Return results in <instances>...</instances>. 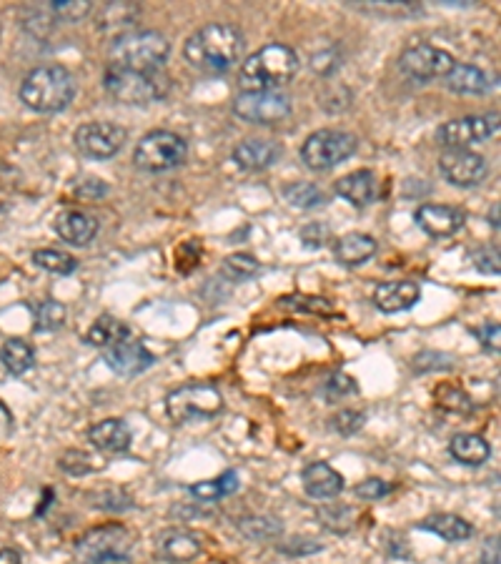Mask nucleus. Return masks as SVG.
Masks as SVG:
<instances>
[{"label":"nucleus","mask_w":501,"mask_h":564,"mask_svg":"<svg viewBox=\"0 0 501 564\" xmlns=\"http://www.w3.org/2000/svg\"><path fill=\"white\" fill-rule=\"evenodd\" d=\"M53 229L66 244L71 246H88L98 236V219L86 214V211L68 209L61 211L53 221Z\"/></svg>","instance_id":"obj_18"},{"label":"nucleus","mask_w":501,"mask_h":564,"mask_svg":"<svg viewBox=\"0 0 501 564\" xmlns=\"http://www.w3.org/2000/svg\"><path fill=\"white\" fill-rule=\"evenodd\" d=\"M451 457L464 467H481L491 457V447L479 434H456L449 444Z\"/></svg>","instance_id":"obj_26"},{"label":"nucleus","mask_w":501,"mask_h":564,"mask_svg":"<svg viewBox=\"0 0 501 564\" xmlns=\"http://www.w3.org/2000/svg\"><path fill=\"white\" fill-rule=\"evenodd\" d=\"M291 111H294V103L284 91H241L233 101V116L246 123H259V126L284 121L291 116Z\"/></svg>","instance_id":"obj_10"},{"label":"nucleus","mask_w":501,"mask_h":564,"mask_svg":"<svg viewBox=\"0 0 501 564\" xmlns=\"http://www.w3.org/2000/svg\"><path fill=\"white\" fill-rule=\"evenodd\" d=\"M284 196L291 206H296V209H316V206H321L326 201L324 191H321L316 183L309 181L291 183V186L284 188Z\"/></svg>","instance_id":"obj_32"},{"label":"nucleus","mask_w":501,"mask_h":564,"mask_svg":"<svg viewBox=\"0 0 501 564\" xmlns=\"http://www.w3.org/2000/svg\"><path fill=\"white\" fill-rule=\"evenodd\" d=\"M456 66V58L451 56L444 48L429 46V43H421V46L406 48L399 56V68L406 78L411 81H434V78H446L451 73V68Z\"/></svg>","instance_id":"obj_11"},{"label":"nucleus","mask_w":501,"mask_h":564,"mask_svg":"<svg viewBox=\"0 0 501 564\" xmlns=\"http://www.w3.org/2000/svg\"><path fill=\"white\" fill-rule=\"evenodd\" d=\"M334 429L339 434H344V437H351V434L361 432V427L366 424V414L361 412H354V409H344V412H339L334 417Z\"/></svg>","instance_id":"obj_40"},{"label":"nucleus","mask_w":501,"mask_h":564,"mask_svg":"<svg viewBox=\"0 0 501 564\" xmlns=\"http://www.w3.org/2000/svg\"><path fill=\"white\" fill-rule=\"evenodd\" d=\"M238 489V474L236 472H223L221 477L208 479V482H198L191 487V494L201 502H216V499L228 497Z\"/></svg>","instance_id":"obj_30"},{"label":"nucleus","mask_w":501,"mask_h":564,"mask_svg":"<svg viewBox=\"0 0 501 564\" xmlns=\"http://www.w3.org/2000/svg\"><path fill=\"white\" fill-rule=\"evenodd\" d=\"M489 221H491V226H494V229H499V204H494V211L489 214Z\"/></svg>","instance_id":"obj_50"},{"label":"nucleus","mask_w":501,"mask_h":564,"mask_svg":"<svg viewBox=\"0 0 501 564\" xmlns=\"http://www.w3.org/2000/svg\"><path fill=\"white\" fill-rule=\"evenodd\" d=\"M203 539L196 532H183V529H173L166 532L158 539V554H161L166 562H193V559L201 554Z\"/></svg>","instance_id":"obj_24"},{"label":"nucleus","mask_w":501,"mask_h":564,"mask_svg":"<svg viewBox=\"0 0 501 564\" xmlns=\"http://www.w3.org/2000/svg\"><path fill=\"white\" fill-rule=\"evenodd\" d=\"M88 439L103 454H123L131 449L133 434L123 419H103L88 429Z\"/></svg>","instance_id":"obj_21"},{"label":"nucleus","mask_w":501,"mask_h":564,"mask_svg":"<svg viewBox=\"0 0 501 564\" xmlns=\"http://www.w3.org/2000/svg\"><path fill=\"white\" fill-rule=\"evenodd\" d=\"M128 131L118 123L111 121H93L83 123L76 131V148L86 158H96V161H106L113 158L123 146H126Z\"/></svg>","instance_id":"obj_13"},{"label":"nucleus","mask_w":501,"mask_h":564,"mask_svg":"<svg viewBox=\"0 0 501 564\" xmlns=\"http://www.w3.org/2000/svg\"><path fill=\"white\" fill-rule=\"evenodd\" d=\"M103 83L111 98L126 106H148L163 101L171 93V78L163 71H128L111 66Z\"/></svg>","instance_id":"obj_5"},{"label":"nucleus","mask_w":501,"mask_h":564,"mask_svg":"<svg viewBox=\"0 0 501 564\" xmlns=\"http://www.w3.org/2000/svg\"><path fill=\"white\" fill-rule=\"evenodd\" d=\"M138 16L136 6H128V3H108L98 11V28L101 31H118V28L133 26Z\"/></svg>","instance_id":"obj_31"},{"label":"nucleus","mask_w":501,"mask_h":564,"mask_svg":"<svg viewBox=\"0 0 501 564\" xmlns=\"http://www.w3.org/2000/svg\"><path fill=\"white\" fill-rule=\"evenodd\" d=\"M421 299V289L416 281H384L376 286L374 304L384 314H399L409 311Z\"/></svg>","instance_id":"obj_19"},{"label":"nucleus","mask_w":501,"mask_h":564,"mask_svg":"<svg viewBox=\"0 0 501 564\" xmlns=\"http://www.w3.org/2000/svg\"><path fill=\"white\" fill-rule=\"evenodd\" d=\"M0 564H23V557L18 549H0Z\"/></svg>","instance_id":"obj_49"},{"label":"nucleus","mask_w":501,"mask_h":564,"mask_svg":"<svg viewBox=\"0 0 501 564\" xmlns=\"http://www.w3.org/2000/svg\"><path fill=\"white\" fill-rule=\"evenodd\" d=\"M474 336L489 351H499V324H481L474 329Z\"/></svg>","instance_id":"obj_45"},{"label":"nucleus","mask_w":501,"mask_h":564,"mask_svg":"<svg viewBox=\"0 0 501 564\" xmlns=\"http://www.w3.org/2000/svg\"><path fill=\"white\" fill-rule=\"evenodd\" d=\"M444 81L446 88L459 93V96H484V93H489L494 88L491 78L481 68L469 66V63H456Z\"/></svg>","instance_id":"obj_25"},{"label":"nucleus","mask_w":501,"mask_h":564,"mask_svg":"<svg viewBox=\"0 0 501 564\" xmlns=\"http://www.w3.org/2000/svg\"><path fill=\"white\" fill-rule=\"evenodd\" d=\"M223 409V397L213 384L193 382L173 389L166 397V412L171 422L193 424L213 419Z\"/></svg>","instance_id":"obj_6"},{"label":"nucleus","mask_w":501,"mask_h":564,"mask_svg":"<svg viewBox=\"0 0 501 564\" xmlns=\"http://www.w3.org/2000/svg\"><path fill=\"white\" fill-rule=\"evenodd\" d=\"M36 361V351L28 344L26 339H8L6 344L0 346V364L6 366V371H11L13 376H23Z\"/></svg>","instance_id":"obj_28"},{"label":"nucleus","mask_w":501,"mask_h":564,"mask_svg":"<svg viewBox=\"0 0 501 564\" xmlns=\"http://www.w3.org/2000/svg\"><path fill=\"white\" fill-rule=\"evenodd\" d=\"M301 482L309 497L336 499L344 492V477L326 462H314L301 472Z\"/></svg>","instance_id":"obj_22"},{"label":"nucleus","mask_w":501,"mask_h":564,"mask_svg":"<svg viewBox=\"0 0 501 564\" xmlns=\"http://www.w3.org/2000/svg\"><path fill=\"white\" fill-rule=\"evenodd\" d=\"M279 304L286 306V309L306 311V314H319V316L334 314V306H331L326 299H316V296H284Z\"/></svg>","instance_id":"obj_36"},{"label":"nucleus","mask_w":501,"mask_h":564,"mask_svg":"<svg viewBox=\"0 0 501 564\" xmlns=\"http://www.w3.org/2000/svg\"><path fill=\"white\" fill-rule=\"evenodd\" d=\"M481 564H499V539H486Z\"/></svg>","instance_id":"obj_48"},{"label":"nucleus","mask_w":501,"mask_h":564,"mask_svg":"<svg viewBox=\"0 0 501 564\" xmlns=\"http://www.w3.org/2000/svg\"><path fill=\"white\" fill-rule=\"evenodd\" d=\"M346 394H356V382L346 374H334L326 384V397L329 399H341Z\"/></svg>","instance_id":"obj_42"},{"label":"nucleus","mask_w":501,"mask_h":564,"mask_svg":"<svg viewBox=\"0 0 501 564\" xmlns=\"http://www.w3.org/2000/svg\"><path fill=\"white\" fill-rule=\"evenodd\" d=\"M61 469L66 474H73V477H83V474L93 472V469H101V464H98L91 454L73 449V452H66L61 457Z\"/></svg>","instance_id":"obj_39"},{"label":"nucleus","mask_w":501,"mask_h":564,"mask_svg":"<svg viewBox=\"0 0 501 564\" xmlns=\"http://www.w3.org/2000/svg\"><path fill=\"white\" fill-rule=\"evenodd\" d=\"M13 434V414L6 404L0 402V442H6Z\"/></svg>","instance_id":"obj_47"},{"label":"nucleus","mask_w":501,"mask_h":564,"mask_svg":"<svg viewBox=\"0 0 501 564\" xmlns=\"http://www.w3.org/2000/svg\"><path fill=\"white\" fill-rule=\"evenodd\" d=\"M376 249L379 246H376L374 236L351 231V234H344L341 239L334 241V259L346 269H354V266L366 264L376 254Z\"/></svg>","instance_id":"obj_23"},{"label":"nucleus","mask_w":501,"mask_h":564,"mask_svg":"<svg viewBox=\"0 0 501 564\" xmlns=\"http://www.w3.org/2000/svg\"><path fill=\"white\" fill-rule=\"evenodd\" d=\"M243 53V33L231 23H208L183 43L188 66L203 73H223L238 63Z\"/></svg>","instance_id":"obj_1"},{"label":"nucleus","mask_w":501,"mask_h":564,"mask_svg":"<svg viewBox=\"0 0 501 564\" xmlns=\"http://www.w3.org/2000/svg\"><path fill=\"white\" fill-rule=\"evenodd\" d=\"M66 321V306L56 299H48L36 304V329L38 331H56Z\"/></svg>","instance_id":"obj_35"},{"label":"nucleus","mask_w":501,"mask_h":564,"mask_svg":"<svg viewBox=\"0 0 501 564\" xmlns=\"http://www.w3.org/2000/svg\"><path fill=\"white\" fill-rule=\"evenodd\" d=\"M499 131V116L496 113H486V116H464L456 121L441 123L436 131V143L444 146L446 151L451 148H469L471 143L489 141Z\"/></svg>","instance_id":"obj_12"},{"label":"nucleus","mask_w":501,"mask_h":564,"mask_svg":"<svg viewBox=\"0 0 501 564\" xmlns=\"http://www.w3.org/2000/svg\"><path fill=\"white\" fill-rule=\"evenodd\" d=\"M133 542H136V537L123 524H103V527L91 529L78 539L76 557L88 564L123 562L131 554Z\"/></svg>","instance_id":"obj_7"},{"label":"nucleus","mask_w":501,"mask_h":564,"mask_svg":"<svg viewBox=\"0 0 501 564\" xmlns=\"http://www.w3.org/2000/svg\"><path fill=\"white\" fill-rule=\"evenodd\" d=\"M301 241H304L306 249H321L331 241V231L324 224H311L301 231Z\"/></svg>","instance_id":"obj_41"},{"label":"nucleus","mask_w":501,"mask_h":564,"mask_svg":"<svg viewBox=\"0 0 501 564\" xmlns=\"http://www.w3.org/2000/svg\"><path fill=\"white\" fill-rule=\"evenodd\" d=\"M336 196H341L344 201H349L356 209H364V206L374 204L376 194H379V186H376V176L369 168H361V171L346 173L339 181L334 183Z\"/></svg>","instance_id":"obj_20"},{"label":"nucleus","mask_w":501,"mask_h":564,"mask_svg":"<svg viewBox=\"0 0 501 564\" xmlns=\"http://www.w3.org/2000/svg\"><path fill=\"white\" fill-rule=\"evenodd\" d=\"M299 56L291 46L284 43H269L243 61L238 83L243 93L254 91H279L299 73Z\"/></svg>","instance_id":"obj_2"},{"label":"nucleus","mask_w":501,"mask_h":564,"mask_svg":"<svg viewBox=\"0 0 501 564\" xmlns=\"http://www.w3.org/2000/svg\"><path fill=\"white\" fill-rule=\"evenodd\" d=\"M356 136L346 131H336V128H324V131L311 133L301 146V161L311 168V171H331L346 158L356 153Z\"/></svg>","instance_id":"obj_9"},{"label":"nucleus","mask_w":501,"mask_h":564,"mask_svg":"<svg viewBox=\"0 0 501 564\" xmlns=\"http://www.w3.org/2000/svg\"><path fill=\"white\" fill-rule=\"evenodd\" d=\"M188 158V143L186 138H181L173 131H158L146 133V136L138 141L136 151H133V163H136L141 171L148 173H161L178 168Z\"/></svg>","instance_id":"obj_8"},{"label":"nucleus","mask_w":501,"mask_h":564,"mask_svg":"<svg viewBox=\"0 0 501 564\" xmlns=\"http://www.w3.org/2000/svg\"><path fill=\"white\" fill-rule=\"evenodd\" d=\"M171 43L158 31H126L113 41L111 66L128 71H161Z\"/></svg>","instance_id":"obj_4"},{"label":"nucleus","mask_w":501,"mask_h":564,"mask_svg":"<svg viewBox=\"0 0 501 564\" xmlns=\"http://www.w3.org/2000/svg\"><path fill=\"white\" fill-rule=\"evenodd\" d=\"M126 336H131V331L126 329V324H121V321L113 319V316H101V319H98L96 324L88 329L86 341L88 344L98 346V349H108V346H113L116 341L126 339Z\"/></svg>","instance_id":"obj_29"},{"label":"nucleus","mask_w":501,"mask_h":564,"mask_svg":"<svg viewBox=\"0 0 501 564\" xmlns=\"http://www.w3.org/2000/svg\"><path fill=\"white\" fill-rule=\"evenodd\" d=\"M261 271V264L251 254H231L223 259V274L231 281L254 279Z\"/></svg>","instance_id":"obj_34"},{"label":"nucleus","mask_w":501,"mask_h":564,"mask_svg":"<svg viewBox=\"0 0 501 564\" xmlns=\"http://www.w3.org/2000/svg\"><path fill=\"white\" fill-rule=\"evenodd\" d=\"M241 529L248 534V537H254L256 529H266V534H279V524L276 522H269V519H246V522H241Z\"/></svg>","instance_id":"obj_46"},{"label":"nucleus","mask_w":501,"mask_h":564,"mask_svg":"<svg viewBox=\"0 0 501 564\" xmlns=\"http://www.w3.org/2000/svg\"><path fill=\"white\" fill-rule=\"evenodd\" d=\"M419 527L426 529V532L439 534L446 542H464V539H469L474 534V527L466 519L456 517V514H431Z\"/></svg>","instance_id":"obj_27"},{"label":"nucleus","mask_w":501,"mask_h":564,"mask_svg":"<svg viewBox=\"0 0 501 564\" xmlns=\"http://www.w3.org/2000/svg\"><path fill=\"white\" fill-rule=\"evenodd\" d=\"M33 264L38 269L48 271V274H58V276H68L78 269V261L73 259L71 254L58 249H41L33 254Z\"/></svg>","instance_id":"obj_33"},{"label":"nucleus","mask_w":501,"mask_h":564,"mask_svg":"<svg viewBox=\"0 0 501 564\" xmlns=\"http://www.w3.org/2000/svg\"><path fill=\"white\" fill-rule=\"evenodd\" d=\"M103 351H106L108 369L116 371L118 376H138L146 369H151L153 361H156V356L141 341H133L131 336L116 341V344Z\"/></svg>","instance_id":"obj_15"},{"label":"nucleus","mask_w":501,"mask_h":564,"mask_svg":"<svg viewBox=\"0 0 501 564\" xmlns=\"http://www.w3.org/2000/svg\"><path fill=\"white\" fill-rule=\"evenodd\" d=\"M48 11H51L53 16L63 18V21L76 23L91 16L93 6L88 0H58V3H51V6H48Z\"/></svg>","instance_id":"obj_37"},{"label":"nucleus","mask_w":501,"mask_h":564,"mask_svg":"<svg viewBox=\"0 0 501 564\" xmlns=\"http://www.w3.org/2000/svg\"><path fill=\"white\" fill-rule=\"evenodd\" d=\"M474 264L476 269L484 271V274H499V251L496 249H489V246H484V249H476L474 251Z\"/></svg>","instance_id":"obj_43"},{"label":"nucleus","mask_w":501,"mask_h":564,"mask_svg":"<svg viewBox=\"0 0 501 564\" xmlns=\"http://www.w3.org/2000/svg\"><path fill=\"white\" fill-rule=\"evenodd\" d=\"M281 153H284V148H281L279 141H269V138H246V141L238 143L236 148H233V161H236V166L241 168V171H266V168H271L274 163H279Z\"/></svg>","instance_id":"obj_17"},{"label":"nucleus","mask_w":501,"mask_h":564,"mask_svg":"<svg viewBox=\"0 0 501 564\" xmlns=\"http://www.w3.org/2000/svg\"><path fill=\"white\" fill-rule=\"evenodd\" d=\"M356 497L361 499H381L389 494V484L384 479H366V482L356 484Z\"/></svg>","instance_id":"obj_44"},{"label":"nucleus","mask_w":501,"mask_h":564,"mask_svg":"<svg viewBox=\"0 0 501 564\" xmlns=\"http://www.w3.org/2000/svg\"><path fill=\"white\" fill-rule=\"evenodd\" d=\"M466 224L464 211L446 204H424L416 211V226L434 239H449Z\"/></svg>","instance_id":"obj_16"},{"label":"nucleus","mask_w":501,"mask_h":564,"mask_svg":"<svg viewBox=\"0 0 501 564\" xmlns=\"http://www.w3.org/2000/svg\"><path fill=\"white\" fill-rule=\"evenodd\" d=\"M434 397H436V402H439V407L449 409V412L466 414L471 409L469 397H466V394L461 392V389L449 387V384H441V387L434 392Z\"/></svg>","instance_id":"obj_38"},{"label":"nucleus","mask_w":501,"mask_h":564,"mask_svg":"<svg viewBox=\"0 0 501 564\" xmlns=\"http://www.w3.org/2000/svg\"><path fill=\"white\" fill-rule=\"evenodd\" d=\"M76 78L66 66H38L23 78L21 101L36 113H61L76 101Z\"/></svg>","instance_id":"obj_3"},{"label":"nucleus","mask_w":501,"mask_h":564,"mask_svg":"<svg viewBox=\"0 0 501 564\" xmlns=\"http://www.w3.org/2000/svg\"><path fill=\"white\" fill-rule=\"evenodd\" d=\"M439 171L449 183L459 188H474L489 173L486 158L471 148H451L439 156Z\"/></svg>","instance_id":"obj_14"}]
</instances>
